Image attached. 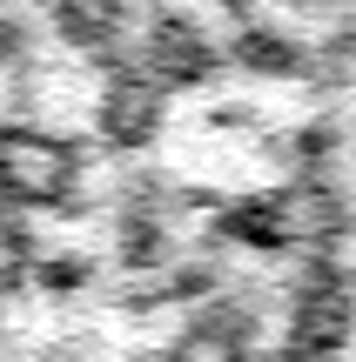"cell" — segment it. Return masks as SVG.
Returning <instances> with one entry per match:
<instances>
[{
	"instance_id": "6da1fadb",
	"label": "cell",
	"mask_w": 356,
	"mask_h": 362,
	"mask_svg": "<svg viewBox=\"0 0 356 362\" xmlns=\"http://www.w3.org/2000/svg\"><path fill=\"white\" fill-rule=\"evenodd\" d=\"M289 296H282V362H343L356 349V262L343 242L289 248Z\"/></svg>"
},
{
	"instance_id": "7a4b0ae2",
	"label": "cell",
	"mask_w": 356,
	"mask_h": 362,
	"mask_svg": "<svg viewBox=\"0 0 356 362\" xmlns=\"http://www.w3.org/2000/svg\"><path fill=\"white\" fill-rule=\"evenodd\" d=\"M168 362H255V302L229 288V275L182 309V329L161 349Z\"/></svg>"
},
{
	"instance_id": "3957f363",
	"label": "cell",
	"mask_w": 356,
	"mask_h": 362,
	"mask_svg": "<svg viewBox=\"0 0 356 362\" xmlns=\"http://www.w3.org/2000/svg\"><path fill=\"white\" fill-rule=\"evenodd\" d=\"M34 362H81V356H67V349H54V356H34Z\"/></svg>"
},
{
	"instance_id": "277c9868",
	"label": "cell",
	"mask_w": 356,
	"mask_h": 362,
	"mask_svg": "<svg viewBox=\"0 0 356 362\" xmlns=\"http://www.w3.org/2000/svg\"><path fill=\"white\" fill-rule=\"evenodd\" d=\"M128 362H168V356H128Z\"/></svg>"
}]
</instances>
